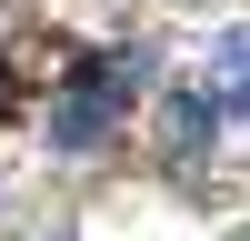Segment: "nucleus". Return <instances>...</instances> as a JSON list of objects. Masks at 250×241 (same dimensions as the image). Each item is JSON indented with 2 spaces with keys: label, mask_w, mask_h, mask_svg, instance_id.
Returning <instances> with one entry per match:
<instances>
[{
  "label": "nucleus",
  "mask_w": 250,
  "mask_h": 241,
  "mask_svg": "<svg viewBox=\"0 0 250 241\" xmlns=\"http://www.w3.org/2000/svg\"><path fill=\"white\" fill-rule=\"evenodd\" d=\"M50 60H70V40H20V50L0 60V120H10V111H30V80H60Z\"/></svg>",
  "instance_id": "f03ea898"
},
{
  "label": "nucleus",
  "mask_w": 250,
  "mask_h": 241,
  "mask_svg": "<svg viewBox=\"0 0 250 241\" xmlns=\"http://www.w3.org/2000/svg\"><path fill=\"white\" fill-rule=\"evenodd\" d=\"M160 131H170V151H200V141H210V100H200V91H180L170 111H160Z\"/></svg>",
  "instance_id": "7ed1b4c3"
},
{
  "label": "nucleus",
  "mask_w": 250,
  "mask_h": 241,
  "mask_svg": "<svg viewBox=\"0 0 250 241\" xmlns=\"http://www.w3.org/2000/svg\"><path fill=\"white\" fill-rule=\"evenodd\" d=\"M220 60H230V71H240V111H250V30L230 40V50H220Z\"/></svg>",
  "instance_id": "20e7f679"
},
{
  "label": "nucleus",
  "mask_w": 250,
  "mask_h": 241,
  "mask_svg": "<svg viewBox=\"0 0 250 241\" xmlns=\"http://www.w3.org/2000/svg\"><path fill=\"white\" fill-rule=\"evenodd\" d=\"M130 100H140V60H130V50L90 60V71H70V91L50 100V141H60V151H100Z\"/></svg>",
  "instance_id": "f257e3e1"
}]
</instances>
